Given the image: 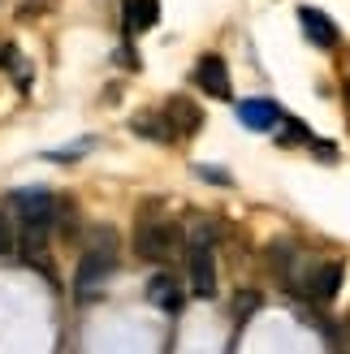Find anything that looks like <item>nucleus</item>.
<instances>
[{"instance_id": "2eb2a0df", "label": "nucleus", "mask_w": 350, "mask_h": 354, "mask_svg": "<svg viewBox=\"0 0 350 354\" xmlns=\"http://www.w3.org/2000/svg\"><path fill=\"white\" fill-rule=\"evenodd\" d=\"M17 251V234H13V221L0 212V255H13Z\"/></svg>"}, {"instance_id": "9b49d317", "label": "nucleus", "mask_w": 350, "mask_h": 354, "mask_svg": "<svg viewBox=\"0 0 350 354\" xmlns=\"http://www.w3.org/2000/svg\"><path fill=\"white\" fill-rule=\"evenodd\" d=\"M165 117H169L173 134H195V130L203 126V109H199V104H190L186 95H173V100L165 104Z\"/></svg>"}, {"instance_id": "7ed1b4c3", "label": "nucleus", "mask_w": 350, "mask_h": 354, "mask_svg": "<svg viewBox=\"0 0 350 354\" xmlns=\"http://www.w3.org/2000/svg\"><path fill=\"white\" fill-rule=\"evenodd\" d=\"M186 272H190V290H195V298H217L212 225H199V229H195V238H190V259H186Z\"/></svg>"}, {"instance_id": "6e6552de", "label": "nucleus", "mask_w": 350, "mask_h": 354, "mask_svg": "<svg viewBox=\"0 0 350 354\" xmlns=\"http://www.w3.org/2000/svg\"><path fill=\"white\" fill-rule=\"evenodd\" d=\"M299 26L307 30V39L316 44V48H333V44H338V26H333V17L320 13L316 5H299Z\"/></svg>"}, {"instance_id": "dca6fc26", "label": "nucleus", "mask_w": 350, "mask_h": 354, "mask_svg": "<svg viewBox=\"0 0 350 354\" xmlns=\"http://www.w3.org/2000/svg\"><path fill=\"white\" fill-rule=\"evenodd\" d=\"M338 346H342V354H350V315H346V324L338 328Z\"/></svg>"}, {"instance_id": "f03ea898", "label": "nucleus", "mask_w": 350, "mask_h": 354, "mask_svg": "<svg viewBox=\"0 0 350 354\" xmlns=\"http://www.w3.org/2000/svg\"><path fill=\"white\" fill-rule=\"evenodd\" d=\"M178 246H182V234H178V225H169L160 216H151V212H143L134 225V251L138 259H147V263H165L178 255Z\"/></svg>"}, {"instance_id": "20e7f679", "label": "nucleus", "mask_w": 350, "mask_h": 354, "mask_svg": "<svg viewBox=\"0 0 350 354\" xmlns=\"http://www.w3.org/2000/svg\"><path fill=\"white\" fill-rule=\"evenodd\" d=\"M13 212H17V221H22V229H48L57 225V194H48V190H17L13 194Z\"/></svg>"}, {"instance_id": "9d476101", "label": "nucleus", "mask_w": 350, "mask_h": 354, "mask_svg": "<svg viewBox=\"0 0 350 354\" xmlns=\"http://www.w3.org/2000/svg\"><path fill=\"white\" fill-rule=\"evenodd\" d=\"M268 268L286 281V286H299V246H294L290 238H277L268 246Z\"/></svg>"}, {"instance_id": "1a4fd4ad", "label": "nucleus", "mask_w": 350, "mask_h": 354, "mask_svg": "<svg viewBox=\"0 0 350 354\" xmlns=\"http://www.w3.org/2000/svg\"><path fill=\"white\" fill-rule=\"evenodd\" d=\"M147 303L151 307H160V311H182V286H178V277L173 272H156L147 281Z\"/></svg>"}, {"instance_id": "4468645a", "label": "nucleus", "mask_w": 350, "mask_h": 354, "mask_svg": "<svg viewBox=\"0 0 350 354\" xmlns=\"http://www.w3.org/2000/svg\"><path fill=\"white\" fill-rule=\"evenodd\" d=\"M259 307H264V294H259V290H238L234 294V320L238 324H247Z\"/></svg>"}, {"instance_id": "f8f14e48", "label": "nucleus", "mask_w": 350, "mask_h": 354, "mask_svg": "<svg viewBox=\"0 0 350 354\" xmlns=\"http://www.w3.org/2000/svg\"><path fill=\"white\" fill-rule=\"evenodd\" d=\"M130 130H134V134H143V138H156V143H173V138H178L165 113H138V117L130 121Z\"/></svg>"}, {"instance_id": "0eeeda50", "label": "nucleus", "mask_w": 350, "mask_h": 354, "mask_svg": "<svg viewBox=\"0 0 350 354\" xmlns=\"http://www.w3.org/2000/svg\"><path fill=\"white\" fill-rule=\"evenodd\" d=\"M238 121L247 130H277L286 121V113H282L277 100H242L238 104Z\"/></svg>"}, {"instance_id": "f257e3e1", "label": "nucleus", "mask_w": 350, "mask_h": 354, "mask_svg": "<svg viewBox=\"0 0 350 354\" xmlns=\"http://www.w3.org/2000/svg\"><path fill=\"white\" fill-rule=\"evenodd\" d=\"M117 251H121L117 229L95 225L91 234H86V251H82L78 272H74V294L82 298V303H86V298H95L104 290V281L117 272Z\"/></svg>"}, {"instance_id": "ddd939ff", "label": "nucleus", "mask_w": 350, "mask_h": 354, "mask_svg": "<svg viewBox=\"0 0 350 354\" xmlns=\"http://www.w3.org/2000/svg\"><path fill=\"white\" fill-rule=\"evenodd\" d=\"M160 22V0H126V26L130 30H151Z\"/></svg>"}, {"instance_id": "39448f33", "label": "nucleus", "mask_w": 350, "mask_h": 354, "mask_svg": "<svg viewBox=\"0 0 350 354\" xmlns=\"http://www.w3.org/2000/svg\"><path fill=\"white\" fill-rule=\"evenodd\" d=\"M342 281H346V263L342 259H324V263H316V268L303 277L299 290L311 298V303H333L338 290H342Z\"/></svg>"}, {"instance_id": "423d86ee", "label": "nucleus", "mask_w": 350, "mask_h": 354, "mask_svg": "<svg viewBox=\"0 0 350 354\" xmlns=\"http://www.w3.org/2000/svg\"><path fill=\"white\" fill-rule=\"evenodd\" d=\"M195 82L203 86L212 100H230V69H225V61L217 57V52H208V57H199V65H195Z\"/></svg>"}]
</instances>
